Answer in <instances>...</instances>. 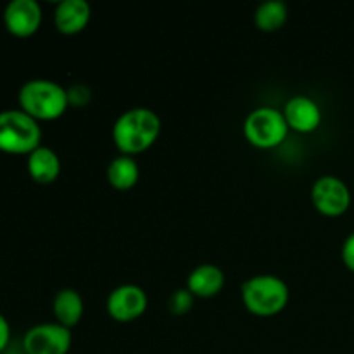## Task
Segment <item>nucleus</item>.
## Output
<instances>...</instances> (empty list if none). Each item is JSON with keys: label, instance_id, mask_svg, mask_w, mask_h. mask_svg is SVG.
<instances>
[{"label": "nucleus", "instance_id": "1", "mask_svg": "<svg viewBox=\"0 0 354 354\" xmlns=\"http://www.w3.org/2000/svg\"><path fill=\"white\" fill-rule=\"evenodd\" d=\"M161 120L149 107H131L120 114L113 127V138L121 154L133 156L151 147L159 137Z\"/></svg>", "mask_w": 354, "mask_h": 354}, {"label": "nucleus", "instance_id": "2", "mask_svg": "<svg viewBox=\"0 0 354 354\" xmlns=\"http://www.w3.org/2000/svg\"><path fill=\"white\" fill-rule=\"evenodd\" d=\"M21 111L35 120H55L62 116L69 106L68 88L52 80H30L23 83L17 93Z\"/></svg>", "mask_w": 354, "mask_h": 354}, {"label": "nucleus", "instance_id": "3", "mask_svg": "<svg viewBox=\"0 0 354 354\" xmlns=\"http://www.w3.org/2000/svg\"><path fill=\"white\" fill-rule=\"evenodd\" d=\"M242 303L258 317L280 313L289 303V286L277 275H256L242 283Z\"/></svg>", "mask_w": 354, "mask_h": 354}, {"label": "nucleus", "instance_id": "4", "mask_svg": "<svg viewBox=\"0 0 354 354\" xmlns=\"http://www.w3.org/2000/svg\"><path fill=\"white\" fill-rule=\"evenodd\" d=\"M41 128L35 118L21 109L0 113V151L6 154H31L40 147Z\"/></svg>", "mask_w": 354, "mask_h": 354}, {"label": "nucleus", "instance_id": "5", "mask_svg": "<svg viewBox=\"0 0 354 354\" xmlns=\"http://www.w3.org/2000/svg\"><path fill=\"white\" fill-rule=\"evenodd\" d=\"M289 131L286 116L275 107H258L251 111L244 121V135L252 145L272 149L282 144Z\"/></svg>", "mask_w": 354, "mask_h": 354}, {"label": "nucleus", "instance_id": "6", "mask_svg": "<svg viewBox=\"0 0 354 354\" xmlns=\"http://www.w3.org/2000/svg\"><path fill=\"white\" fill-rule=\"evenodd\" d=\"M71 330L61 324H38L23 337L26 354H68L71 349Z\"/></svg>", "mask_w": 354, "mask_h": 354}, {"label": "nucleus", "instance_id": "7", "mask_svg": "<svg viewBox=\"0 0 354 354\" xmlns=\"http://www.w3.org/2000/svg\"><path fill=\"white\" fill-rule=\"evenodd\" d=\"M311 201L320 213L339 216L346 213L351 204V192L339 176L324 175L311 187Z\"/></svg>", "mask_w": 354, "mask_h": 354}, {"label": "nucleus", "instance_id": "8", "mask_svg": "<svg viewBox=\"0 0 354 354\" xmlns=\"http://www.w3.org/2000/svg\"><path fill=\"white\" fill-rule=\"evenodd\" d=\"M147 294L140 286L123 283L107 296V313L116 322L137 320L147 310Z\"/></svg>", "mask_w": 354, "mask_h": 354}, {"label": "nucleus", "instance_id": "9", "mask_svg": "<svg viewBox=\"0 0 354 354\" xmlns=\"http://www.w3.org/2000/svg\"><path fill=\"white\" fill-rule=\"evenodd\" d=\"M41 7L37 0H12L3 9V24L14 37H30L41 24Z\"/></svg>", "mask_w": 354, "mask_h": 354}, {"label": "nucleus", "instance_id": "10", "mask_svg": "<svg viewBox=\"0 0 354 354\" xmlns=\"http://www.w3.org/2000/svg\"><path fill=\"white\" fill-rule=\"evenodd\" d=\"M282 113L286 116L289 128L303 131V133L317 130L322 123L320 106L317 104V100L308 95L290 97L286 106H283Z\"/></svg>", "mask_w": 354, "mask_h": 354}, {"label": "nucleus", "instance_id": "11", "mask_svg": "<svg viewBox=\"0 0 354 354\" xmlns=\"http://www.w3.org/2000/svg\"><path fill=\"white\" fill-rule=\"evenodd\" d=\"M90 3L86 0H61L55 7L54 23L61 33H80L90 21Z\"/></svg>", "mask_w": 354, "mask_h": 354}, {"label": "nucleus", "instance_id": "12", "mask_svg": "<svg viewBox=\"0 0 354 354\" xmlns=\"http://www.w3.org/2000/svg\"><path fill=\"white\" fill-rule=\"evenodd\" d=\"M225 286V273L220 266L213 265V263H203V265L196 266L192 272L189 273L187 279V289L194 294V296L201 297H211L216 296Z\"/></svg>", "mask_w": 354, "mask_h": 354}, {"label": "nucleus", "instance_id": "13", "mask_svg": "<svg viewBox=\"0 0 354 354\" xmlns=\"http://www.w3.org/2000/svg\"><path fill=\"white\" fill-rule=\"evenodd\" d=\"M28 173L35 182L41 185L54 182L61 173V159L57 152L45 145L35 149L31 154H28Z\"/></svg>", "mask_w": 354, "mask_h": 354}, {"label": "nucleus", "instance_id": "14", "mask_svg": "<svg viewBox=\"0 0 354 354\" xmlns=\"http://www.w3.org/2000/svg\"><path fill=\"white\" fill-rule=\"evenodd\" d=\"M52 311H54L57 324L71 328L73 325L78 324L83 317V299L78 290L71 287H64L59 290L52 303Z\"/></svg>", "mask_w": 354, "mask_h": 354}, {"label": "nucleus", "instance_id": "15", "mask_svg": "<svg viewBox=\"0 0 354 354\" xmlns=\"http://www.w3.org/2000/svg\"><path fill=\"white\" fill-rule=\"evenodd\" d=\"M138 176H140V169L133 156L120 154L107 166V180L114 189H131L138 182Z\"/></svg>", "mask_w": 354, "mask_h": 354}, {"label": "nucleus", "instance_id": "16", "mask_svg": "<svg viewBox=\"0 0 354 354\" xmlns=\"http://www.w3.org/2000/svg\"><path fill=\"white\" fill-rule=\"evenodd\" d=\"M289 7L283 0H265L256 7L254 23L263 31H275L286 24Z\"/></svg>", "mask_w": 354, "mask_h": 354}, {"label": "nucleus", "instance_id": "17", "mask_svg": "<svg viewBox=\"0 0 354 354\" xmlns=\"http://www.w3.org/2000/svg\"><path fill=\"white\" fill-rule=\"evenodd\" d=\"M194 306V294L187 287L173 290L171 296L168 297V310L173 315H185L192 310Z\"/></svg>", "mask_w": 354, "mask_h": 354}, {"label": "nucleus", "instance_id": "18", "mask_svg": "<svg viewBox=\"0 0 354 354\" xmlns=\"http://www.w3.org/2000/svg\"><path fill=\"white\" fill-rule=\"evenodd\" d=\"M68 100L73 106H83L90 100V90L88 86L83 85V83H76L68 88Z\"/></svg>", "mask_w": 354, "mask_h": 354}, {"label": "nucleus", "instance_id": "19", "mask_svg": "<svg viewBox=\"0 0 354 354\" xmlns=\"http://www.w3.org/2000/svg\"><path fill=\"white\" fill-rule=\"evenodd\" d=\"M342 261L351 272H354V232L346 237L344 244H342Z\"/></svg>", "mask_w": 354, "mask_h": 354}, {"label": "nucleus", "instance_id": "20", "mask_svg": "<svg viewBox=\"0 0 354 354\" xmlns=\"http://www.w3.org/2000/svg\"><path fill=\"white\" fill-rule=\"evenodd\" d=\"M10 341V325L7 318L0 313V353L7 348Z\"/></svg>", "mask_w": 354, "mask_h": 354}]
</instances>
